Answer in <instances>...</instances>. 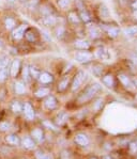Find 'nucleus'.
<instances>
[{
	"label": "nucleus",
	"mask_w": 137,
	"mask_h": 159,
	"mask_svg": "<svg viewBox=\"0 0 137 159\" xmlns=\"http://www.w3.org/2000/svg\"><path fill=\"white\" fill-rule=\"evenodd\" d=\"M55 34L58 39H62L63 35L65 34V28L62 26H58L57 28L55 29Z\"/></svg>",
	"instance_id": "obj_35"
},
{
	"label": "nucleus",
	"mask_w": 137,
	"mask_h": 159,
	"mask_svg": "<svg viewBox=\"0 0 137 159\" xmlns=\"http://www.w3.org/2000/svg\"><path fill=\"white\" fill-rule=\"evenodd\" d=\"M136 101H137V95H136Z\"/></svg>",
	"instance_id": "obj_50"
},
{
	"label": "nucleus",
	"mask_w": 137,
	"mask_h": 159,
	"mask_svg": "<svg viewBox=\"0 0 137 159\" xmlns=\"http://www.w3.org/2000/svg\"><path fill=\"white\" fill-rule=\"evenodd\" d=\"M102 106H103V99L102 98H99L97 102H94V106L93 107H94V109L97 111V110H100V109L102 108Z\"/></svg>",
	"instance_id": "obj_41"
},
{
	"label": "nucleus",
	"mask_w": 137,
	"mask_h": 159,
	"mask_svg": "<svg viewBox=\"0 0 137 159\" xmlns=\"http://www.w3.org/2000/svg\"><path fill=\"white\" fill-rule=\"evenodd\" d=\"M99 91H101V85L99 84H92L88 85L84 91L82 92V94L77 97L78 104H84V102H89L90 99H92L97 94Z\"/></svg>",
	"instance_id": "obj_1"
},
{
	"label": "nucleus",
	"mask_w": 137,
	"mask_h": 159,
	"mask_svg": "<svg viewBox=\"0 0 137 159\" xmlns=\"http://www.w3.org/2000/svg\"><path fill=\"white\" fill-rule=\"evenodd\" d=\"M24 38H25V40L27 42L29 43H35L36 41H38V32H36L34 29H31V28H27L26 32H25V35H24Z\"/></svg>",
	"instance_id": "obj_10"
},
{
	"label": "nucleus",
	"mask_w": 137,
	"mask_h": 159,
	"mask_svg": "<svg viewBox=\"0 0 137 159\" xmlns=\"http://www.w3.org/2000/svg\"><path fill=\"white\" fill-rule=\"evenodd\" d=\"M50 88L42 87V88H39V89L34 92V95H35V97H38V98H45L47 95H50Z\"/></svg>",
	"instance_id": "obj_22"
},
{
	"label": "nucleus",
	"mask_w": 137,
	"mask_h": 159,
	"mask_svg": "<svg viewBox=\"0 0 137 159\" xmlns=\"http://www.w3.org/2000/svg\"><path fill=\"white\" fill-rule=\"evenodd\" d=\"M90 159H97V157H92V158H90Z\"/></svg>",
	"instance_id": "obj_48"
},
{
	"label": "nucleus",
	"mask_w": 137,
	"mask_h": 159,
	"mask_svg": "<svg viewBox=\"0 0 137 159\" xmlns=\"http://www.w3.org/2000/svg\"><path fill=\"white\" fill-rule=\"evenodd\" d=\"M129 151H130V153H131L132 155H135V154H137V140L130 142Z\"/></svg>",
	"instance_id": "obj_38"
},
{
	"label": "nucleus",
	"mask_w": 137,
	"mask_h": 159,
	"mask_svg": "<svg viewBox=\"0 0 137 159\" xmlns=\"http://www.w3.org/2000/svg\"><path fill=\"white\" fill-rule=\"evenodd\" d=\"M9 58L7 56H3V55H0V70L1 68H4L9 65Z\"/></svg>",
	"instance_id": "obj_37"
},
{
	"label": "nucleus",
	"mask_w": 137,
	"mask_h": 159,
	"mask_svg": "<svg viewBox=\"0 0 137 159\" xmlns=\"http://www.w3.org/2000/svg\"><path fill=\"white\" fill-rule=\"evenodd\" d=\"M38 81L42 84H50L54 81V76L47 72H41L38 78Z\"/></svg>",
	"instance_id": "obj_13"
},
{
	"label": "nucleus",
	"mask_w": 137,
	"mask_h": 159,
	"mask_svg": "<svg viewBox=\"0 0 137 159\" xmlns=\"http://www.w3.org/2000/svg\"><path fill=\"white\" fill-rule=\"evenodd\" d=\"M58 106V102L54 95H47L44 99V107L48 110H54Z\"/></svg>",
	"instance_id": "obj_8"
},
{
	"label": "nucleus",
	"mask_w": 137,
	"mask_h": 159,
	"mask_svg": "<svg viewBox=\"0 0 137 159\" xmlns=\"http://www.w3.org/2000/svg\"><path fill=\"white\" fill-rule=\"evenodd\" d=\"M74 46H75V48H77V49H79V50H88L91 45H90V43L88 42L87 40H85V39H77L74 42Z\"/></svg>",
	"instance_id": "obj_15"
},
{
	"label": "nucleus",
	"mask_w": 137,
	"mask_h": 159,
	"mask_svg": "<svg viewBox=\"0 0 137 159\" xmlns=\"http://www.w3.org/2000/svg\"><path fill=\"white\" fill-rule=\"evenodd\" d=\"M118 79L120 80V82L124 85V88H126V89H132V88H134L133 82H132V79L129 77V76H126L124 74H119Z\"/></svg>",
	"instance_id": "obj_18"
},
{
	"label": "nucleus",
	"mask_w": 137,
	"mask_h": 159,
	"mask_svg": "<svg viewBox=\"0 0 137 159\" xmlns=\"http://www.w3.org/2000/svg\"><path fill=\"white\" fill-rule=\"evenodd\" d=\"M6 140H7V142L12 144V145H17V144H19V138L16 134H9L6 138Z\"/></svg>",
	"instance_id": "obj_30"
},
{
	"label": "nucleus",
	"mask_w": 137,
	"mask_h": 159,
	"mask_svg": "<svg viewBox=\"0 0 137 159\" xmlns=\"http://www.w3.org/2000/svg\"><path fill=\"white\" fill-rule=\"evenodd\" d=\"M94 57L99 60H102V61H107L111 59V51H109L107 48L105 47H99L97 48L94 51Z\"/></svg>",
	"instance_id": "obj_5"
},
{
	"label": "nucleus",
	"mask_w": 137,
	"mask_h": 159,
	"mask_svg": "<svg viewBox=\"0 0 137 159\" xmlns=\"http://www.w3.org/2000/svg\"><path fill=\"white\" fill-rule=\"evenodd\" d=\"M74 59L80 64H88L93 60V53L88 50H79L75 52Z\"/></svg>",
	"instance_id": "obj_2"
},
{
	"label": "nucleus",
	"mask_w": 137,
	"mask_h": 159,
	"mask_svg": "<svg viewBox=\"0 0 137 159\" xmlns=\"http://www.w3.org/2000/svg\"><path fill=\"white\" fill-rule=\"evenodd\" d=\"M10 76V73H9V67H4V68H1L0 70V84H2V82H4L7 79H8V77Z\"/></svg>",
	"instance_id": "obj_29"
},
{
	"label": "nucleus",
	"mask_w": 137,
	"mask_h": 159,
	"mask_svg": "<svg viewBox=\"0 0 137 159\" xmlns=\"http://www.w3.org/2000/svg\"><path fill=\"white\" fill-rule=\"evenodd\" d=\"M21 74H23V80L25 82H29L31 80V77H30V73H29V66L28 65H24L21 67Z\"/></svg>",
	"instance_id": "obj_27"
},
{
	"label": "nucleus",
	"mask_w": 137,
	"mask_h": 159,
	"mask_svg": "<svg viewBox=\"0 0 137 159\" xmlns=\"http://www.w3.org/2000/svg\"><path fill=\"white\" fill-rule=\"evenodd\" d=\"M101 28L104 29V31L107 33V35L111 39H115L119 35V29L116 26H111V25H102Z\"/></svg>",
	"instance_id": "obj_11"
},
{
	"label": "nucleus",
	"mask_w": 137,
	"mask_h": 159,
	"mask_svg": "<svg viewBox=\"0 0 137 159\" xmlns=\"http://www.w3.org/2000/svg\"><path fill=\"white\" fill-rule=\"evenodd\" d=\"M10 129V124L8 122H0V131H7Z\"/></svg>",
	"instance_id": "obj_40"
},
{
	"label": "nucleus",
	"mask_w": 137,
	"mask_h": 159,
	"mask_svg": "<svg viewBox=\"0 0 137 159\" xmlns=\"http://www.w3.org/2000/svg\"><path fill=\"white\" fill-rule=\"evenodd\" d=\"M68 117V116L67 112H60V113L57 116V117H56V124L59 126L63 125V124L67 122Z\"/></svg>",
	"instance_id": "obj_25"
},
{
	"label": "nucleus",
	"mask_w": 137,
	"mask_h": 159,
	"mask_svg": "<svg viewBox=\"0 0 137 159\" xmlns=\"http://www.w3.org/2000/svg\"><path fill=\"white\" fill-rule=\"evenodd\" d=\"M29 73H30V77H31V79H35V80H38L39 76H40L41 70H38V68L34 67V66H29Z\"/></svg>",
	"instance_id": "obj_31"
},
{
	"label": "nucleus",
	"mask_w": 137,
	"mask_h": 159,
	"mask_svg": "<svg viewBox=\"0 0 137 159\" xmlns=\"http://www.w3.org/2000/svg\"><path fill=\"white\" fill-rule=\"evenodd\" d=\"M11 110L14 112V113H21L23 111V106L18 101H14L11 104Z\"/></svg>",
	"instance_id": "obj_28"
},
{
	"label": "nucleus",
	"mask_w": 137,
	"mask_h": 159,
	"mask_svg": "<svg viewBox=\"0 0 137 159\" xmlns=\"http://www.w3.org/2000/svg\"><path fill=\"white\" fill-rule=\"evenodd\" d=\"M35 158L36 159H53L51 155L47 153H44L42 151H36L35 152Z\"/></svg>",
	"instance_id": "obj_34"
},
{
	"label": "nucleus",
	"mask_w": 137,
	"mask_h": 159,
	"mask_svg": "<svg viewBox=\"0 0 137 159\" xmlns=\"http://www.w3.org/2000/svg\"><path fill=\"white\" fill-rule=\"evenodd\" d=\"M87 32L89 34V36L93 40H97L101 36V29L95 25H89L87 26Z\"/></svg>",
	"instance_id": "obj_12"
},
{
	"label": "nucleus",
	"mask_w": 137,
	"mask_h": 159,
	"mask_svg": "<svg viewBox=\"0 0 137 159\" xmlns=\"http://www.w3.org/2000/svg\"><path fill=\"white\" fill-rule=\"evenodd\" d=\"M132 9H133L134 11H137V0L132 3Z\"/></svg>",
	"instance_id": "obj_43"
},
{
	"label": "nucleus",
	"mask_w": 137,
	"mask_h": 159,
	"mask_svg": "<svg viewBox=\"0 0 137 159\" xmlns=\"http://www.w3.org/2000/svg\"><path fill=\"white\" fill-rule=\"evenodd\" d=\"M3 25H4V28H6L8 31H12L17 26V21L14 17L7 16L3 20Z\"/></svg>",
	"instance_id": "obj_16"
},
{
	"label": "nucleus",
	"mask_w": 137,
	"mask_h": 159,
	"mask_svg": "<svg viewBox=\"0 0 137 159\" xmlns=\"http://www.w3.org/2000/svg\"><path fill=\"white\" fill-rule=\"evenodd\" d=\"M40 23L45 27H54L57 25L58 19L56 18V16H54L53 14H46V15L42 16Z\"/></svg>",
	"instance_id": "obj_7"
},
{
	"label": "nucleus",
	"mask_w": 137,
	"mask_h": 159,
	"mask_svg": "<svg viewBox=\"0 0 137 159\" xmlns=\"http://www.w3.org/2000/svg\"><path fill=\"white\" fill-rule=\"evenodd\" d=\"M74 141L80 146H88L90 143L89 138H88V136L85 134H77L74 138Z\"/></svg>",
	"instance_id": "obj_14"
},
{
	"label": "nucleus",
	"mask_w": 137,
	"mask_h": 159,
	"mask_svg": "<svg viewBox=\"0 0 137 159\" xmlns=\"http://www.w3.org/2000/svg\"><path fill=\"white\" fill-rule=\"evenodd\" d=\"M68 21L70 23H72V24H74V25H78V24L80 23V18H79V15H78V13H76L75 11H71L70 13H68Z\"/></svg>",
	"instance_id": "obj_24"
},
{
	"label": "nucleus",
	"mask_w": 137,
	"mask_h": 159,
	"mask_svg": "<svg viewBox=\"0 0 137 159\" xmlns=\"http://www.w3.org/2000/svg\"><path fill=\"white\" fill-rule=\"evenodd\" d=\"M102 82L106 85L107 88H111V89L115 88V84H116V82H115V77L111 74H107V75L103 76Z\"/></svg>",
	"instance_id": "obj_21"
},
{
	"label": "nucleus",
	"mask_w": 137,
	"mask_h": 159,
	"mask_svg": "<svg viewBox=\"0 0 137 159\" xmlns=\"http://www.w3.org/2000/svg\"><path fill=\"white\" fill-rule=\"evenodd\" d=\"M132 82H133V87L134 88H137V78L134 80H132Z\"/></svg>",
	"instance_id": "obj_45"
},
{
	"label": "nucleus",
	"mask_w": 137,
	"mask_h": 159,
	"mask_svg": "<svg viewBox=\"0 0 137 159\" xmlns=\"http://www.w3.org/2000/svg\"><path fill=\"white\" fill-rule=\"evenodd\" d=\"M91 70H92V74H93L95 77H101L102 73H103V67L99 64H95L92 66Z\"/></svg>",
	"instance_id": "obj_33"
},
{
	"label": "nucleus",
	"mask_w": 137,
	"mask_h": 159,
	"mask_svg": "<svg viewBox=\"0 0 137 159\" xmlns=\"http://www.w3.org/2000/svg\"><path fill=\"white\" fill-rule=\"evenodd\" d=\"M21 61L17 60V59H15V60L12 61L11 65H10V67H9L10 76H11L12 78H16L17 75H18L19 72H21Z\"/></svg>",
	"instance_id": "obj_6"
},
{
	"label": "nucleus",
	"mask_w": 137,
	"mask_h": 159,
	"mask_svg": "<svg viewBox=\"0 0 137 159\" xmlns=\"http://www.w3.org/2000/svg\"><path fill=\"white\" fill-rule=\"evenodd\" d=\"M124 34L128 36H135L137 35V26L128 27L124 29Z\"/></svg>",
	"instance_id": "obj_32"
},
{
	"label": "nucleus",
	"mask_w": 137,
	"mask_h": 159,
	"mask_svg": "<svg viewBox=\"0 0 137 159\" xmlns=\"http://www.w3.org/2000/svg\"><path fill=\"white\" fill-rule=\"evenodd\" d=\"M44 125H47V126L50 127V128H51V129H56L55 127H54L53 124L50 123V122H48V121H45V122H44Z\"/></svg>",
	"instance_id": "obj_42"
},
{
	"label": "nucleus",
	"mask_w": 137,
	"mask_h": 159,
	"mask_svg": "<svg viewBox=\"0 0 137 159\" xmlns=\"http://www.w3.org/2000/svg\"><path fill=\"white\" fill-rule=\"evenodd\" d=\"M100 15H101V18H108V10L105 6L101 4L100 6Z\"/></svg>",
	"instance_id": "obj_39"
},
{
	"label": "nucleus",
	"mask_w": 137,
	"mask_h": 159,
	"mask_svg": "<svg viewBox=\"0 0 137 159\" xmlns=\"http://www.w3.org/2000/svg\"><path fill=\"white\" fill-rule=\"evenodd\" d=\"M68 85H70V78H68V76H65V77H63L62 79L60 80L59 84H58V85H57L58 92H60V93L65 92Z\"/></svg>",
	"instance_id": "obj_19"
},
{
	"label": "nucleus",
	"mask_w": 137,
	"mask_h": 159,
	"mask_svg": "<svg viewBox=\"0 0 137 159\" xmlns=\"http://www.w3.org/2000/svg\"><path fill=\"white\" fill-rule=\"evenodd\" d=\"M85 77H86V74H85L84 70H79V72H77L76 75H75L74 78H73L72 84H71V91L72 92L77 91V90L83 85V84H84Z\"/></svg>",
	"instance_id": "obj_3"
},
{
	"label": "nucleus",
	"mask_w": 137,
	"mask_h": 159,
	"mask_svg": "<svg viewBox=\"0 0 137 159\" xmlns=\"http://www.w3.org/2000/svg\"><path fill=\"white\" fill-rule=\"evenodd\" d=\"M71 2H72L71 0H58L57 3H58V6H59V8L67 10L68 8L71 7Z\"/></svg>",
	"instance_id": "obj_36"
},
{
	"label": "nucleus",
	"mask_w": 137,
	"mask_h": 159,
	"mask_svg": "<svg viewBox=\"0 0 137 159\" xmlns=\"http://www.w3.org/2000/svg\"><path fill=\"white\" fill-rule=\"evenodd\" d=\"M19 1H27V0H19Z\"/></svg>",
	"instance_id": "obj_49"
},
{
	"label": "nucleus",
	"mask_w": 137,
	"mask_h": 159,
	"mask_svg": "<svg viewBox=\"0 0 137 159\" xmlns=\"http://www.w3.org/2000/svg\"><path fill=\"white\" fill-rule=\"evenodd\" d=\"M23 112L25 114L26 119L29 120V121H32V120H34V117H35V111H34L33 107L29 102H26L23 106Z\"/></svg>",
	"instance_id": "obj_9"
},
{
	"label": "nucleus",
	"mask_w": 137,
	"mask_h": 159,
	"mask_svg": "<svg viewBox=\"0 0 137 159\" xmlns=\"http://www.w3.org/2000/svg\"><path fill=\"white\" fill-rule=\"evenodd\" d=\"M7 1H8V2H15L16 0H7Z\"/></svg>",
	"instance_id": "obj_47"
},
{
	"label": "nucleus",
	"mask_w": 137,
	"mask_h": 159,
	"mask_svg": "<svg viewBox=\"0 0 137 159\" xmlns=\"http://www.w3.org/2000/svg\"><path fill=\"white\" fill-rule=\"evenodd\" d=\"M27 28H28V25H27V24H21V25L16 26L15 28L11 31V36H12V39H13V41L23 40Z\"/></svg>",
	"instance_id": "obj_4"
},
{
	"label": "nucleus",
	"mask_w": 137,
	"mask_h": 159,
	"mask_svg": "<svg viewBox=\"0 0 137 159\" xmlns=\"http://www.w3.org/2000/svg\"><path fill=\"white\" fill-rule=\"evenodd\" d=\"M31 137L36 142H43L44 141V133L41 128H34L31 130Z\"/></svg>",
	"instance_id": "obj_20"
},
{
	"label": "nucleus",
	"mask_w": 137,
	"mask_h": 159,
	"mask_svg": "<svg viewBox=\"0 0 137 159\" xmlns=\"http://www.w3.org/2000/svg\"><path fill=\"white\" fill-rule=\"evenodd\" d=\"M21 145L26 148V150H32L35 146V143H34L33 139L30 138V137H25V138L21 140Z\"/></svg>",
	"instance_id": "obj_23"
},
{
	"label": "nucleus",
	"mask_w": 137,
	"mask_h": 159,
	"mask_svg": "<svg viewBox=\"0 0 137 159\" xmlns=\"http://www.w3.org/2000/svg\"><path fill=\"white\" fill-rule=\"evenodd\" d=\"M134 17L137 19V11H134Z\"/></svg>",
	"instance_id": "obj_46"
},
{
	"label": "nucleus",
	"mask_w": 137,
	"mask_h": 159,
	"mask_svg": "<svg viewBox=\"0 0 137 159\" xmlns=\"http://www.w3.org/2000/svg\"><path fill=\"white\" fill-rule=\"evenodd\" d=\"M102 159H114V158H112L111 155H104L102 157Z\"/></svg>",
	"instance_id": "obj_44"
},
{
	"label": "nucleus",
	"mask_w": 137,
	"mask_h": 159,
	"mask_svg": "<svg viewBox=\"0 0 137 159\" xmlns=\"http://www.w3.org/2000/svg\"><path fill=\"white\" fill-rule=\"evenodd\" d=\"M78 15H79V18H80V20H82L83 23L88 24V23H90V21H91V16H90V14L88 13L86 10H82Z\"/></svg>",
	"instance_id": "obj_26"
},
{
	"label": "nucleus",
	"mask_w": 137,
	"mask_h": 159,
	"mask_svg": "<svg viewBox=\"0 0 137 159\" xmlns=\"http://www.w3.org/2000/svg\"><path fill=\"white\" fill-rule=\"evenodd\" d=\"M14 91H15L16 94L18 95H23L25 94L27 91L26 88V82L24 80H19V81H16L14 84Z\"/></svg>",
	"instance_id": "obj_17"
}]
</instances>
